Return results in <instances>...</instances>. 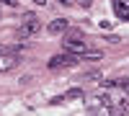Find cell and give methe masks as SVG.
<instances>
[{"label":"cell","mask_w":129,"mask_h":116,"mask_svg":"<svg viewBox=\"0 0 129 116\" xmlns=\"http://www.w3.org/2000/svg\"><path fill=\"white\" fill-rule=\"evenodd\" d=\"M39 31H41V21L34 13H23V23L18 28V36L21 39H31V36H36Z\"/></svg>","instance_id":"6da1fadb"},{"label":"cell","mask_w":129,"mask_h":116,"mask_svg":"<svg viewBox=\"0 0 129 116\" xmlns=\"http://www.w3.org/2000/svg\"><path fill=\"white\" fill-rule=\"evenodd\" d=\"M80 62V54H75V52H67L64 49L62 54H54L49 59V70H59V67H72Z\"/></svg>","instance_id":"7a4b0ae2"},{"label":"cell","mask_w":129,"mask_h":116,"mask_svg":"<svg viewBox=\"0 0 129 116\" xmlns=\"http://www.w3.org/2000/svg\"><path fill=\"white\" fill-rule=\"evenodd\" d=\"M88 111L90 113H111V96L101 93V96L88 98Z\"/></svg>","instance_id":"3957f363"},{"label":"cell","mask_w":129,"mask_h":116,"mask_svg":"<svg viewBox=\"0 0 129 116\" xmlns=\"http://www.w3.org/2000/svg\"><path fill=\"white\" fill-rule=\"evenodd\" d=\"M62 49L75 52V54H83V52H85V39H83V34H80V31H72L70 36H64Z\"/></svg>","instance_id":"277c9868"},{"label":"cell","mask_w":129,"mask_h":116,"mask_svg":"<svg viewBox=\"0 0 129 116\" xmlns=\"http://www.w3.org/2000/svg\"><path fill=\"white\" fill-rule=\"evenodd\" d=\"M18 65V57H16V52H10V54H0V72H8V70H13Z\"/></svg>","instance_id":"5b68a950"},{"label":"cell","mask_w":129,"mask_h":116,"mask_svg":"<svg viewBox=\"0 0 129 116\" xmlns=\"http://www.w3.org/2000/svg\"><path fill=\"white\" fill-rule=\"evenodd\" d=\"M67 26H70L67 18H54L47 28H49V34H64V31H67Z\"/></svg>","instance_id":"8992f818"},{"label":"cell","mask_w":129,"mask_h":116,"mask_svg":"<svg viewBox=\"0 0 129 116\" xmlns=\"http://www.w3.org/2000/svg\"><path fill=\"white\" fill-rule=\"evenodd\" d=\"M62 98H64V101H78V98H85V96H83V88H70Z\"/></svg>","instance_id":"52a82bcc"},{"label":"cell","mask_w":129,"mask_h":116,"mask_svg":"<svg viewBox=\"0 0 129 116\" xmlns=\"http://www.w3.org/2000/svg\"><path fill=\"white\" fill-rule=\"evenodd\" d=\"M98 85H101V88H119V78H114V80H111V78H101Z\"/></svg>","instance_id":"ba28073f"},{"label":"cell","mask_w":129,"mask_h":116,"mask_svg":"<svg viewBox=\"0 0 129 116\" xmlns=\"http://www.w3.org/2000/svg\"><path fill=\"white\" fill-rule=\"evenodd\" d=\"M111 113H129V103L121 101L119 106H111Z\"/></svg>","instance_id":"9c48e42d"},{"label":"cell","mask_w":129,"mask_h":116,"mask_svg":"<svg viewBox=\"0 0 129 116\" xmlns=\"http://www.w3.org/2000/svg\"><path fill=\"white\" fill-rule=\"evenodd\" d=\"M80 57H83V59H101L103 54H101V52H83Z\"/></svg>","instance_id":"30bf717a"},{"label":"cell","mask_w":129,"mask_h":116,"mask_svg":"<svg viewBox=\"0 0 129 116\" xmlns=\"http://www.w3.org/2000/svg\"><path fill=\"white\" fill-rule=\"evenodd\" d=\"M119 88L124 90V96H129V78H119Z\"/></svg>","instance_id":"8fae6325"},{"label":"cell","mask_w":129,"mask_h":116,"mask_svg":"<svg viewBox=\"0 0 129 116\" xmlns=\"http://www.w3.org/2000/svg\"><path fill=\"white\" fill-rule=\"evenodd\" d=\"M5 5H10V8H18V5H21V0H5Z\"/></svg>","instance_id":"7c38bea8"},{"label":"cell","mask_w":129,"mask_h":116,"mask_svg":"<svg viewBox=\"0 0 129 116\" xmlns=\"http://www.w3.org/2000/svg\"><path fill=\"white\" fill-rule=\"evenodd\" d=\"M80 5H85V8H88V5H90V0H80Z\"/></svg>","instance_id":"4fadbf2b"},{"label":"cell","mask_w":129,"mask_h":116,"mask_svg":"<svg viewBox=\"0 0 129 116\" xmlns=\"http://www.w3.org/2000/svg\"><path fill=\"white\" fill-rule=\"evenodd\" d=\"M34 3H36V5H44V3H47V0H34Z\"/></svg>","instance_id":"5bb4252c"},{"label":"cell","mask_w":129,"mask_h":116,"mask_svg":"<svg viewBox=\"0 0 129 116\" xmlns=\"http://www.w3.org/2000/svg\"><path fill=\"white\" fill-rule=\"evenodd\" d=\"M59 3H62V5H70V3H72V0H59Z\"/></svg>","instance_id":"9a60e30c"},{"label":"cell","mask_w":129,"mask_h":116,"mask_svg":"<svg viewBox=\"0 0 129 116\" xmlns=\"http://www.w3.org/2000/svg\"><path fill=\"white\" fill-rule=\"evenodd\" d=\"M0 3H5V0H0Z\"/></svg>","instance_id":"2e32d148"}]
</instances>
